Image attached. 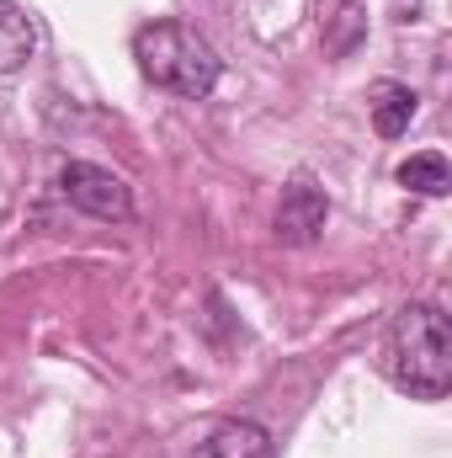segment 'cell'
<instances>
[{
    "mask_svg": "<svg viewBox=\"0 0 452 458\" xmlns=\"http://www.w3.org/2000/svg\"><path fill=\"white\" fill-rule=\"evenodd\" d=\"M415 91L405 86V81H378L372 91H367V113H372V128H378V139H399L405 128H410V117H415Z\"/></svg>",
    "mask_w": 452,
    "mask_h": 458,
    "instance_id": "cell-7",
    "label": "cell"
},
{
    "mask_svg": "<svg viewBox=\"0 0 452 458\" xmlns=\"http://www.w3.org/2000/svg\"><path fill=\"white\" fill-rule=\"evenodd\" d=\"M331 219V198L309 182V176H298V182H288V192H282V203H277V240L282 245H314L320 240V229Z\"/></svg>",
    "mask_w": 452,
    "mask_h": 458,
    "instance_id": "cell-4",
    "label": "cell"
},
{
    "mask_svg": "<svg viewBox=\"0 0 452 458\" xmlns=\"http://www.w3.org/2000/svg\"><path fill=\"white\" fill-rule=\"evenodd\" d=\"M38 48H43L38 21H32L16 0H0V75L27 70V64L38 59Z\"/></svg>",
    "mask_w": 452,
    "mask_h": 458,
    "instance_id": "cell-6",
    "label": "cell"
},
{
    "mask_svg": "<svg viewBox=\"0 0 452 458\" xmlns=\"http://www.w3.org/2000/svg\"><path fill=\"white\" fill-rule=\"evenodd\" d=\"M399 187L421 192V198H448L452 192V171H448V155L442 149H421L399 165Z\"/></svg>",
    "mask_w": 452,
    "mask_h": 458,
    "instance_id": "cell-8",
    "label": "cell"
},
{
    "mask_svg": "<svg viewBox=\"0 0 452 458\" xmlns=\"http://www.w3.org/2000/svg\"><path fill=\"white\" fill-rule=\"evenodd\" d=\"M383 373L415 400H442L452 384V331L431 304H405L383 336Z\"/></svg>",
    "mask_w": 452,
    "mask_h": 458,
    "instance_id": "cell-1",
    "label": "cell"
},
{
    "mask_svg": "<svg viewBox=\"0 0 452 458\" xmlns=\"http://www.w3.org/2000/svg\"><path fill=\"white\" fill-rule=\"evenodd\" d=\"M192 458H277V448L255 421H213Z\"/></svg>",
    "mask_w": 452,
    "mask_h": 458,
    "instance_id": "cell-5",
    "label": "cell"
},
{
    "mask_svg": "<svg viewBox=\"0 0 452 458\" xmlns=\"http://www.w3.org/2000/svg\"><path fill=\"white\" fill-rule=\"evenodd\" d=\"M133 59H138V75L171 97H187V102H203L219 75H224V59L208 48V38H197L187 21H149L133 32Z\"/></svg>",
    "mask_w": 452,
    "mask_h": 458,
    "instance_id": "cell-2",
    "label": "cell"
},
{
    "mask_svg": "<svg viewBox=\"0 0 452 458\" xmlns=\"http://www.w3.org/2000/svg\"><path fill=\"white\" fill-rule=\"evenodd\" d=\"M59 192H64L80 214L107 219V225H122V219L133 214V192H128V182L113 176L107 165H91V160H70V165L59 171Z\"/></svg>",
    "mask_w": 452,
    "mask_h": 458,
    "instance_id": "cell-3",
    "label": "cell"
}]
</instances>
